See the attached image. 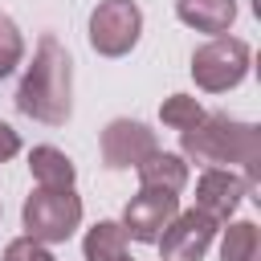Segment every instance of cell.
Returning a JSON list of instances; mask_svg holds the SVG:
<instances>
[{
    "instance_id": "obj_1",
    "label": "cell",
    "mask_w": 261,
    "mask_h": 261,
    "mask_svg": "<svg viewBox=\"0 0 261 261\" xmlns=\"http://www.w3.org/2000/svg\"><path fill=\"white\" fill-rule=\"evenodd\" d=\"M16 110L45 126H61L73 114V57L53 33H45L37 41L33 61L20 73Z\"/></svg>"
},
{
    "instance_id": "obj_2",
    "label": "cell",
    "mask_w": 261,
    "mask_h": 261,
    "mask_svg": "<svg viewBox=\"0 0 261 261\" xmlns=\"http://www.w3.org/2000/svg\"><path fill=\"white\" fill-rule=\"evenodd\" d=\"M179 155L204 167H241L249 188H257L261 179V130L228 114H204L192 130H184Z\"/></svg>"
},
{
    "instance_id": "obj_3",
    "label": "cell",
    "mask_w": 261,
    "mask_h": 261,
    "mask_svg": "<svg viewBox=\"0 0 261 261\" xmlns=\"http://www.w3.org/2000/svg\"><path fill=\"white\" fill-rule=\"evenodd\" d=\"M82 196L73 188H33L24 196V208H20V224H24V237L41 241V245H61L69 241L77 228H82Z\"/></svg>"
},
{
    "instance_id": "obj_4",
    "label": "cell",
    "mask_w": 261,
    "mask_h": 261,
    "mask_svg": "<svg viewBox=\"0 0 261 261\" xmlns=\"http://www.w3.org/2000/svg\"><path fill=\"white\" fill-rule=\"evenodd\" d=\"M249 65H253L249 41L220 33V37H208L204 45H196L188 69H192V82L204 94H228L249 77Z\"/></svg>"
},
{
    "instance_id": "obj_5",
    "label": "cell",
    "mask_w": 261,
    "mask_h": 261,
    "mask_svg": "<svg viewBox=\"0 0 261 261\" xmlns=\"http://www.w3.org/2000/svg\"><path fill=\"white\" fill-rule=\"evenodd\" d=\"M86 33L98 57H126L143 37V8L135 0H98Z\"/></svg>"
},
{
    "instance_id": "obj_6",
    "label": "cell",
    "mask_w": 261,
    "mask_h": 261,
    "mask_svg": "<svg viewBox=\"0 0 261 261\" xmlns=\"http://www.w3.org/2000/svg\"><path fill=\"white\" fill-rule=\"evenodd\" d=\"M216 232H220V224L192 204L188 212H175L171 216V224L159 232L155 245H159V257L163 261H204V253L212 249Z\"/></svg>"
},
{
    "instance_id": "obj_7",
    "label": "cell",
    "mask_w": 261,
    "mask_h": 261,
    "mask_svg": "<svg viewBox=\"0 0 261 261\" xmlns=\"http://www.w3.org/2000/svg\"><path fill=\"white\" fill-rule=\"evenodd\" d=\"M98 151L110 171H126V167H139L151 151H159V139L139 118H110L98 135Z\"/></svg>"
},
{
    "instance_id": "obj_8",
    "label": "cell",
    "mask_w": 261,
    "mask_h": 261,
    "mask_svg": "<svg viewBox=\"0 0 261 261\" xmlns=\"http://www.w3.org/2000/svg\"><path fill=\"white\" fill-rule=\"evenodd\" d=\"M179 212V196L175 192H159V188H139L126 208H122V232L126 241H139V245H155L159 232L171 224V216Z\"/></svg>"
},
{
    "instance_id": "obj_9",
    "label": "cell",
    "mask_w": 261,
    "mask_h": 261,
    "mask_svg": "<svg viewBox=\"0 0 261 261\" xmlns=\"http://www.w3.org/2000/svg\"><path fill=\"white\" fill-rule=\"evenodd\" d=\"M249 192H253V188H249V179H245L237 167H204L200 179H196V208L208 212L216 224H224V220L241 208V200H245Z\"/></svg>"
},
{
    "instance_id": "obj_10",
    "label": "cell",
    "mask_w": 261,
    "mask_h": 261,
    "mask_svg": "<svg viewBox=\"0 0 261 261\" xmlns=\"http://www.w3.org/2000/svg\"><path fill=\"white\" fill-rule=\"evenodd\" d=\"M175 16L208 37H220L237 20V0H175Z\"/></svg>"
},
{
    "instance_id": "obj_11",
    "label": "cell",
    "mask_w": 261,
    "mask_h": 261,
    "mask_svg": "<svg viewBox=\"0 0 261 261\" xmlns=\"http://www.w3.org/2000/svg\"><path fill=\"white\" fill-rule=\"evenodd\" d=\"M135 171H139V188H159L175 196L188 188V159L175 151H151Z\"/></svg>"
},
{
    "instance_id": "obj_12",
    "label": "cell",
    "mask_w": 261,
    "mask_h": 261,
    "mask_svg": "<svg viewBox=\"0 0 261 261\" xmlns=\"http://www.w3.org/2000/svg\"><path fill=\"white\" fill-rule=\"evenodd\" d=\"M29 171L37 179V188H73L77 184L73 159L61 147H53V143H41V147L29 151Z\"/></svg>"
},
{
    "instance_id": "obj_13",
    "label": "cell",
    "mask_w": 261,
    "mask_h": 261,
    "mask_svg": "<svg viewBox=\"0 0 261 261\" xmlns=\"http://www.w3.org/2000/svg\"><path fill=\"white\" fill-rule=\"evenodd\" d=\"M126 253V232L118 220H98L94 228H86L82 237V257L86 261H114Z\"/></svg>"
},
{
    "instance_id": "obj_14",
    "label": "cell",
    "mask_w": 261,
    "mask_h": 261,
    "mask_svg": "<svg viewBox=\"0 0 261 261\" xmlns=\"http://www.w3.org/2000/svg\"><path fill=\"white\" fill-rule=\"evenodd\" d=\"M228 228L220 232V261H257L261 232L253 220H224Z\"/></svg>"
},
{
    "instance_id": "obj_15",
    "label": "cell",
    "mask_w": 261,
    "mask_h": 261,
    "mask_svg": "<svg viewBox=\"0 0 261 261\" xmlns=\"http://www.w3.org/2000/svg\"><path fill=\"white\" fill-rule=\"evenodd\" d=\"M208 110L200 106V98H192V94H167L163 102H159V118H163V126H171V130H192L200 118H204Z\"/></svg>"
},
{
    "instance_id": "obj_16",
    "label": "cell",
    "mask_w": 261,
    "mask_h": 261,
    "mask_svg": "<svg viewBox=\"0 0 261 261\" xmlns=\"http://www.w3.org/2000/svg\"><path fill=\"white\" fill-rule=\"evenodd\" d=\"M20 61H24V33H20V24H16L8 12H0V82H4Z\"/></svg>"
},
{
    "instance_id": "obj_17",
    "label": "cell",
    "mask_w": 261,
    "mask_h": 261,
    "mask_svg": "<svg viewBox=\"0 0 261 261\" xmlns=\"http://www.w3.org/2000/svg\"><path fill=\"white\" fill-rule=\"evenodd\" d=\"M0 261H57V257H53L49 245H41V241H33V237H16V241L4 245V257H0Z\"/></svg>"
},
{
    "instance_id": "obj_18",
    "label": "cell",
    "mask_w": 261,
    "mask_h": 261,
    "mask_svg": "<svg viewBox=\"0 0 261 261\" xmlns=\"http://www.w3.org/2000/svg\"><path fill=\"white\" fill-rule=\"evenodd\" d=\"M20 155V135L8 126V122H0V163H8V159H16Z\"/></svg>"
},
{
    "instance_id": "obj_19",
    "label": "cell",
    "mask_w": 261,
    "mask_h": 261,
    "mask_svg": "<svg viewBox=\"0 0 261 261\" xmlns=\"http://www.w3.org/2000/svg\"><path fill=\"white\" fill-rule=\"evenodd\" d=\"M114 261H135V257H130V253H122V257H114Z\"/></svg>"
},
{
    "instance_id": "obj_20",
    "label": "cell",
    "mask_w": 261,
    "mask_h": 261,
    "mask_svg": "<svg viewBox=\"0 0 261 261\" xmlns=\"http://www.w3.org/2000/svg\"><path fill=\"white\" fill-rule=\"evenodd\" d=\"M0 212H4V208H0Z\"/></svg>"
}]
</instances>
